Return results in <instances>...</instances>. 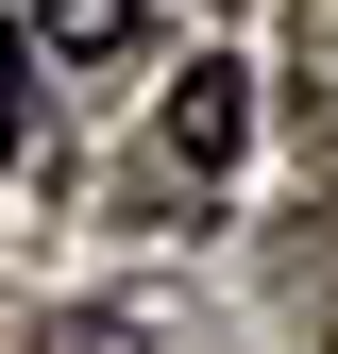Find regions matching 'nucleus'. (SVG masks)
<instances>
[{
    "instance_id": "1",
    "label": "nucleus",
    "mask_w": 338,
    "mask_h": 354,
    "mask_svg": "<svg viewBox=\"0 0 338 354\" xmlns=\"http://www.w3.org/2000/svg\"><path fill=\"white\" fill-rule=\"evenodd\" d=\"M237 84H254V68H220V51L169 84V169H237Z\"/></svg>"
},
{
    "instance_id": "2",
    "label": "nucleus",
    "mask_w": 338,
    "mask_h": 354,
    "mask_svg": "<svg viewBox=\"0 0 338 354\" xmlns=\"http://www.w3.org/2000/svg\"><path fill=\"white\" fill-rule=\"evenodd\" d=\"M51 51H136V0H17Z\"/></svg>"
},
{
    "instance_id": "3",
    "label": "nucleus",
    "mask_w": 338,
    "mask_h": 354,
    "mask_svg": "<svg viewBox=\"0 0 338 354\" xmlns=\"http://www.w3.org/2000/svg\"><path fill=\"white\" fill-rule=\"evenodd\" d=\"M0 152H17V34H0Z\"/></svg>"
}]
</instances>
